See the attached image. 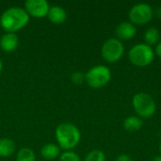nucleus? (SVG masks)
I'll use <instances>...</instances> for the list:
<instances>
[{"label":"nucleus","instance_id":"f257e3e1","mask_svg":"<svg viewBox=\"0 0 161 161\" xmlns=\"http://www.w3.org/2000/svg\"><path fill=\"white\" fill-rule=\"evenodd\" d=\"M30 16L21 7H11L6 9L0 16V25L9 33H16L24 28L29 22Z\"/></svg>","mask_w":161,"mask_h":161},{"label":"nucleus","instance_id":"f03ea898","mask_svg":"<svg viewBox=\"0 0 161 161\" xmlns=\"http://www.w3.org/2000/svg\"><path fill=\"white\" fill-rule=\"evenodd\" d=\"M55 134L59 148L66 151H70L76 147L81 140L79 129L71 123H62L58 125Z\"/></svg>","mask_w":161,"mask_h":161},{"label":"nucleus","instance_id":"7ed1b4c3","mask_svg":"<svg viewBox=\"0 0 161 161\" xmlns=\"http://www.w3.org/2000/svg\"><path fill=\"white\" fill-rule=\"evenodd\" d=\"M129 61L137 67H146L155 59V51L153 47L143 43L133 45L128 51Z\"/></svg>","mask_w":161,"mask_h":161},{"label":"nucleus","instance_id":"20e7f679","mask_svg":"<svg viewBox=\"0 0 161 161\" xmlns=\"http://www.w3.org/2000/svg\"><path fill=\"white\" fill-rule=\"evenodd\" d=\"M132 107L141 119H148L155 115L157 104L154 98L146 92H139L132 98Z\"/></svg>","mask_w":161,"mask_h":161},{"label":"nucleus","instance_id":"39448f33","mask_svg":"<svg viewBox=\"0 0 161 161\" xmlns=\"http://www.w3.org/2000/svg\"><path fill=\"white\" fill-rule=\"evenodd\" d=\"M111 71L108 66L95 65L85 74V82L92 89H100L109 83Z\"/></svg>","mask_w":161,"mask_h":161},{"label":"nucleus","instance_id":"423d86ee","mask_svg":"<svg viewBox=\"0 0 161 161\" xmlns=\"http://www.w3.org/2000/svg\"><path fill=\"white\" fill-rule=\"evenodd\" d=\"M129 22L135 25H144L154 18V8L147 3H138L128 11Z\"/></svg>","mask_w":161,"mask_h":161},{"label":"nucleus","instance_id":"0eeeda50","mask_svg":"<svg viewBox=\"0 0 161 161\" xmlns=\"http://www.w3.org/2000/svg\"><path fill=\"white\" fill-rule=\"evenodd\" d=\"M125 54V45L123 42L117 38H110L107 40L101 48V56L108 63H115L119 61Z\"/></svg>","mask_w":161,"mask_h":161},{"label":"nucleus","instance_id":"6e6552de","mask_svg":"<svg viewBox=\"0 0 161 161\" xmlns=\"http://www.w3.org/2000/svg\"><path fill=\"white\" fill-rule=\"evenodd\" d=\"M50 6L46 0H26L25 9L27 14L34 18H43L47 16Z\"/></svg>","mask_w":161,"mask_h":161},{"label":"nucleus","instance_id":"1a4fd4ad","mask_svg":"<svg viewBox=\"0 0 161 161\" xmlns=\"http://www.w3.org/2000/svg\"><path fill=\"white\" fill-rule=\"evenodd\" d=\"M136 34H137V27L129 21L121 22L115 28L116 38L121 42L132 40L136 36Z\"/></svg>","mask_w":161,"mask_h":161},{"label":"nucleus","instance_id":"9d476101","mask_svg":"<svg viewBox=\"0 0 161 161\" xmlns=\"http://www.w3.org/2000/svg\"><path fill=\"white\" fill-rule=\"evenodd\" d=\"M19 44V39L16 33H5L0 39V47L4 52L10 53L16 50Z\"/></svg>","mask_w":161,"mask_h":161},{"label":"nucleus","instance_id":"9b49d317","mask_svg":"<svg viewBox=\"0 0 161 161\" xmlns=\"http://www.w3.org/2000/svg\"><path fill=\"white\" fill-rule=\"evenodd\" d=\"M67 12L66 10L59 6H52L49 8L47 17L49 21L55 25H60L64 23L67 19Z\"/></svg>","mask_w":161,"mask_h":161},{"label":"nucleus","instance_id":"f8f14e48","mask_svg":"<svg viewBox=\"0 0 161 161\" xmlns=\"http://www.w3.org/2000/svg\"><path fill=\"white\" fill-rule=\"evenodd\" d=\"M143 126V121L138 116H128L123 122V127L127 132H137Z\"/></svg>","mask_w":161,"mask_h":161},{"label":"nucleus","instance_id":"ddd939ff","mask_svg":"<svg viewBox=\"0 0 161 161\" xmlns=\"http://www.w3.org/2000/svg\"><path fill=\"white\" fill-rule=\"evenodd\" d=\"M161 34L160 31L155 27V26H151L149 27L143 34V40H144V43L153 47L156 46L161 40Z\"/></svg>","mask_w":161,"mask_h":161},{"label":"nucleus","instance_id":"4468645a","mask_svg":"<svg viewBox=\"0 0 161 161\" xmlns=\"http://www.w3.org/2000/svg\"><path fill=\"white\" fill-rule=\"evenodd\" d=\"M41 155L46 160H53L60 156V148L55 143H47L42 147Z\"/></svg>","mask_w":161,"mask_h":161},{"label":"nucleus","instance_id":"2eb2a0df","mask_svg":"<svg viewBox=\"0 0 161 161\" xmlns=\"http://www.w3.org/2000/svg\"><path fill=\"white\" fill-rule=\"evenodd\" d=\"M15 142L8 138L0 139V157L8 158L15 152Z\"/></svg>","mask_w":161,"mask_h":161},{"label":"nucleus","instance_id":"dca6fc26","mask_svg":"<svg viewBox=\"0 0 161 161\" xmlns=\"http://www.w3.org/2000/svg\"><path fill=\"white\" fill-rule=\"evenodd\" d=\"M16 161H36V155L32 149L25 147L18 151Z\"/></svg>","mask_w":161,"mask_h":161},{"label":"nucleus","instance_id":"f3484780","mask_svg":"<svg viewBox=\"0 0 161 161\" xmlns=\"http://www.w3.org/2000/svg\"><path fill=\"white\" fill-rule=\"evenodd\" d=\"M84 161H106V155L102 150L94 149L86 155Z\"/></svg>","mask_w":161,"mask_h":161},{"label":"nucleus","instance_id":"a211bd4d","mask_svg":"<svg viewBox=\"0 0 161 161\" xmlns=\"http://www.w3.org/2000/svg\"><path fill=\"white\" fill-rule=\"evenodd\" d=\"M58 161H81L79 156L73 151H66L59 156Z\"/></svg>","mask_w":161,"mask_h":161},{"label":"nucleus","instance_id":"6ab92c4d","mask_svg":"<svg viewBox=\"0 0 161 161\" xmlns=\"http://www.w3.org/2000/svg\"><path fill=\"white\" fill-rule=\"evenodd\" d=\"M71 81L75 85H82L85 82V74L82 72H75L71 75Z\"/></svg>","mask_w":161,"mask_h":161},{"label":"nucleus","instance_id":"aec40b11","mask_svg":"<svg viewBox=\"0 0 161 161\" xmlns=\"http://www.w3.org/2000/svg\"><path fill=\"white\" fill-rule=\"evenodd\" d=\"M115 161H133V159L130 156H128L126 154H122L116 158Z\"/></svg>","mask_w":161,"mask_h":161},{"label":"nucleus","instance_id":"412c9836","mask_svg":"<svg viewBox=\"0 0 161 161\" xmlns=\"http://www.w3.org/2000/svg\"><path fill=\"white\" fill-rule=\"evenodd\" d=\"M155 54L159 58H161V41L156 45V48H155Z\"/></svg>","mask_w":161,"mask_h":161},{"label":"nucleus","instance_id":"4be33fe9","mask_svg":"<svg viewBox=\"0 0 161 161\" xmlns=\"http://www.w3.org/2000/svg\"><path fill=\"white\" fill-rule=\"evenodd\" d=\"M154 16L161 19V6L156 8V9H154Z\"/></svg>","mask_w":161,"mask_h":161},{"label":"nucleus","instance_id":"5701e85b","mask_svg":"<svg viewBox=\"0 0 161 161\" xmlns=\"http://www.w3.org/2000/svg\"><path fill=\"white\" fill-rule=\"evenodd\" d=\"M152 161H161V155L155 157V158L152 159Z\"/></svg>","mask_w":161,"mask_h":161},{"label":"nucleus","instance_id":"b1692460","mask_svg":"<svg viewBox=\"0 0 161 161\" xmlns=\"http://www.w3.org/2000/svg\"><path fill=\"white\" fill-rule=\"evenodd\" d=\"M2 70H3V63H2V60H1V58H0V75H1V73H2Z\"/></svg>","mask_w":161,"mask_h":161},{"label":"nucleus","instance_id":"393cba45","mask_svg":"<svg viewBox=\"0 0 161 161\" xmlns=\"http://www.w3.org/2000/svg\"><path fill=\"white\" fill-rule=\"evenodd\" d=\"M158 150H159V153H160L161 155V141L160 142H159V145H158Z\"/></svg>","mask_w":161,"mask_h":161}]
</instances>
